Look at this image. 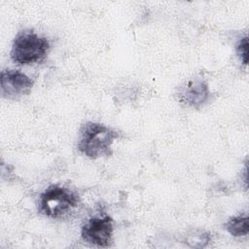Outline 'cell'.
I'll list each match as a JSON object with an SVG mask.
<instances>
[{
  "label": "cell",
  "instance_id": "cell-6",
  "mask_svg": "<svg viewBox=\"0 0 249 249\" xmlns=\"http://www.w3.org/2000/svg\"><path fill=\"white\" fill-rule=\"evenodd\" d=\"M209 89L207 84L198 78L188 81L179 89L178 98L180 102L188 106L198 108L208 98Z\"/></svg>",
  "mask_w": 249,
  "mask_h": 249
},
{
  "label": "cell",
  "instance_id": "cell-5",
  "mask_svg": "<svg viewBox=\"0 0 249 249\" xmlns=\"http://www.w3.org/2000/svg\"><path fill=\"white\" fill-rule=\"evenodd\" d=\"M33 81L18 70H4L1 73V92L7 98H18L31 91Z\"/></svg>",
  "mask_w": 249,
  "mask_h": 249
},
{
  "label": "cell",
  "instance_id": "cell-7",
  "mask_svg": "<svg viewBox=\"0 0 249 249\" xmlns=\"http://www.w3.org/2000/svg\"><path fill=\"white\" fill-rule=\"evenodd\" d=\"M225 228L233 236L246 235L249 231V217L247 214L231 217L226 223Z\"/></svg>",
  "mask_w": 249,
  "mask_h": 249
},
{
  "label": "cell",
  "instance_id": "cell-2",
  "mask_svg": "<svg viewBox=\"0 0 249 249\" xmlns=\"http://www.w3.org/2000/svg\"><path fill=\"white\" fill-rule=\"evenodd\" d=\"M50 48L47 38L41 37L32 30L20 31L15 38L11 57L18 64H31L42 60Z\"/></svg>",
  "mask_w": 249,
  "mask_h": 249
},
{
  "label": "cell",
  "instance_id": "cell-1",
  "mask_svg": "<svg viewBox=\"0 0 249 249\" xmlns=\"http://www.w3.org/2000/svg\"><path fill=\"white\" fill-rule=\"evenodd\" d=\"M116 138L118 132L114 129L99 123L88 122L80 129L78 149L90 159L111 156V146Z\"/></svg>",
  "mask_w": 249,
  "mask_h": 249
},
{
  "label": "cell",
  "instance_id": "cell-8",
  "mask_svg": "<svg viewBox=\"0 0 249 249\" xmlns=\"http://www.w3.org/2000/svg\"><path fill=\"white\" fill-rule=\"evenodd\" d=\"M236 53L240 61L246 65L248 62V38L247 36L243 37L236 44Z\"/></svg>",
  "mask_w": 249,
  "mask_h": 249
},
{
  "label": "cell",
  "instance_id": "cell-3",
  "mask_svg": "<svg viewBox=\"0 0 249 249\" xmlns=\"http://www.w3.org/2000/svg\"><path fill=\"white\" fill-rule=\"evenodd\" d=\"M78 196L71 190L52 186L43 192L39 198V210L45 216L58 218L65 215L78 204Z\"/></svg>",
  "mask_w": 249,
  "mask_h": 249
},
{
  "label": "cell",
  "instance_id": "cell-4",
  "mask_svg": "<svg viewBox=\"0 0 249 249\" xmlns=\"http://www.w3.org/2000/svg\"><path fill=\"white\" fill-rule=\"evenodd\" d=\"M113 220L108 215L91 217L82 228V238L92 245L108 247L112 241Z\"/></svg>",
  "mask_w": 249,
  "mask_h": 249
}]
</instances>
